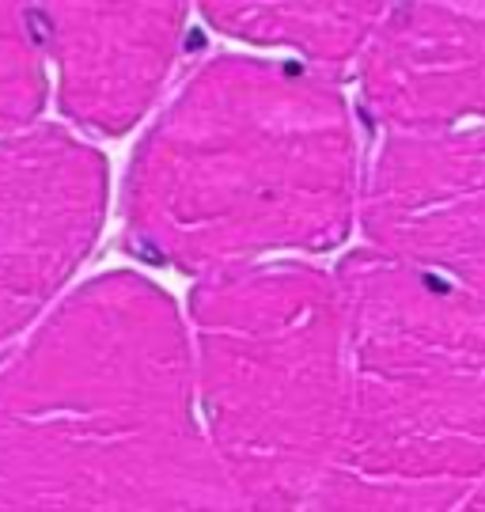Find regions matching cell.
<instances>
[{
  "instance_id": "cell-1",
  "label": "cell",
  "mask_w": 485,
  "mask_h": 512,
  "mask_svg": "<svg viewBox=\"0 0 485 512\" xmlns=\"http://www.w3.org/2000/svg\"><path fill=\"white\" fill-rule=\"evenodd\" d=\"M0 509H243L160 285L84 281L0 365Z\"/></svg>"
},
{
  "instance_id": "cell-2",
  "label": "cell",
  "mask_w": 485,
  "mask_h": 512,
  "mask_svg": "<svg viewBox=\"0 0 485 512\" xmlns=\"http://www.w3.org/2000/svg\"><path fill=\"white\" fill-rule=\"evenodd\" d=\"M360 205L353 118L323 73L216 57L144 133L126 175L129 243L216 274L277 251H326Z\"/></svg>"
},
{
  "instance_id": "cell-3",
  "label": "cell",
  "mask_w": 485,
  "mask_h": 512,
  "mask_svg": "<svg viewBox=\"0 0 485 512\" xmlns=\"http://www.w3.org/2000/svg\"><path fill=\"white\" fill-rule=\"evenodd\" d=\"M345 403L315 509L436 512L485 482V296L451 274L357 251L338 266Z\"/></svg>"
},
{
  "instance_id": "cell-4",
  "label": "cell",
  "mask_w": 485,
  "mask_h": 512,
  "mask_svg": "<svg viewBox=\"0 0 485 512\" xmlns=\"http://www.w3.org/2000/svg\"><path fill=\"white\" fill-rule=\"evenodd\" d=\"M186 315L201 418L243 509H315L345 403L338 277L243 262L201 274Z\"/></svg>"
},
{
  "instance_id": "cell-5",
  "label": "cell",
  "mask_w": 485,
  "mask_h": 512,
  "mask_svg": "<svg viewBox=\"0 0 485 512\" xmlns=\"http://www.w3.org/2000/svg\"><path fill=\"white\" fill-rule=\"evenodd\" d=\"M107 213V160L65 129L0 133V349L27 330L80 262Z\"/></svg>"
},
{
  "instance_id": "cell-6",
  "label": "cell",
  "mask_w": 485,
  "mask_h": 512,
  "mask_svg": "<svg viewBox=\"0 0 485 512\" xmlns=\"http://www.w3.org/2000/svg\"><path fill=\"white\" fill-rule=\"evenodd\" d=\"M360 217L372 247L485 296V126L387 133L360 190Z\"/></svg>"
},
{
  "instance_id": "cell-7",
  "label": "cell",
  "mask_w": 485,
  "mask_h": 512,
  "mask_svg": "<svg viewBox=\"0 0 485 512\" xmlns=\"http://www.w3.org/2000/svg\"><path fill=\"white\" fill-rule=\"evenodd\" d=\"M57 99L76 126L118 137L175 69L190 0H27Z\"/></svg>"
},
{
  "instance_id": "cell-8",
  "label": "cell",
  "mask_w": 485,
  "mask_h": 512,
  "mask_svg": "<svg viewBox=\"0 0 485 512\" xmlns=\"http://www.w3.org/2000/svg\"><path fill=\"white\" fill-rule=\"evenodd\" d=\"M360 95L387 133L485 126V0H398L364 50Z\"/></svg>"
},
{
  "instance_id": "cell-9",
  "label": "cell",
  "mask_w": 485,
  "mask_h": 512,
  "mask_svg": "<svg viewBox=\"0 0 485 512\" xmlns=\"http://www.w3.org/2000/svg\"><path fill=\"white\" fill-rule=\"evenodd\" d=\"M398 0H201L216 31L254 46L292 50L315 65L364 57Z\"/></svg>"
},
{
  "instance_id": "cell-10",
  "label": "cell",
  "mask_w": 485,
  "mask_h": 512,
  "mask_svg": "<svg viewBox=\"0 0 485 512\" xmlns=\"http://www.w3.org/2000/svg\"><path fill=\"white\" fill-rule=\"evenodd\" d=\"M46 107V50L27 0H0V133L27 129Z\"/></svg>"
},
{
  "instance_id": "cell-11",
  "label": "cell",
  "mask_w": 485,
  "mask_h": 512,
  "mask_svg": "<svg viewBox=\"0 0 485 512\" xmlns=\"http://www.w3.org/2000/svg\"><path fill=\"white\" fill-rule=\"evenodd\" d=\"M470 505H474V509H485V482L478 486V494L470 497Z\"/></svg>"
}]
</instances>
